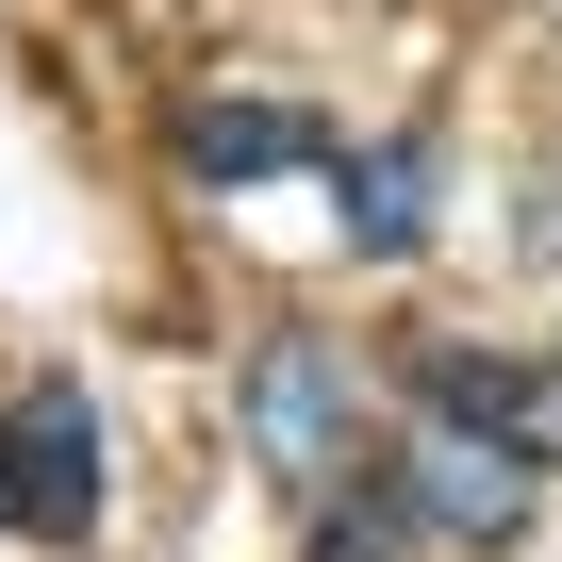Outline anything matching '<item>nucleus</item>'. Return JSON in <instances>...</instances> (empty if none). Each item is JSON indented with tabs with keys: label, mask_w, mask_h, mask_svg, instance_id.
Wrapping results in <instances>:
<instances>
[{
	"label": "nucleus",
	"mask_w": 562,
	"mask_h": 562,
	"mask_svg": "<svg viewBox=\"0 0 562 562\" xmlns=\"http://www.w3.org/2000/svg\"><path fill=\"white\" fill-rule=\"evenodd\" d=\"M232 414H248V463H265L281 496H315V513H331V496L364 480V381H348L331 331H265Z\"/></svg>",
	"instance_id": "f257e3e1"
},
{
	"label": "nucleus",
	"mask_w": 562,
	"mask_h": 562,
	"mask_svg": "<svg viewBox=\"0 0 562 562\" xmlns=\"http://www.w3.org/2000/svg\"><path fill=\"white\" fill-rule=\"evenodd\" d=\"M381 480H397V513H414V529H447V546H513V529H529V496H546V463H529V447L447 430V414H414V447H397Z\"/></svg>",
	"instance_id": "f03ea898"
},
{
	"label": "nucleus",
	"mask_w": 562,
	"mask_h": 562,
	"mask_svg": "<svg viewBox=\"0 0 562 562\" xmlns=\"http://www.w3.org/2000/svg\"><path fill=\"white\" fill-rule=\"evenodd\" d=\"M414 414H447V430H496V447H529V463H562V364H529V348H480V331H414Z\"/></svg>",
	"instance_id": "7ed1b4c3"
},
{
	"label": "nucleus",
	"mask_w": 562,
	"mask_h": 562,
	"mask_svg": "<svg viewBox=\"0 0 562 562\" xmlns=\"http://www.w3.org/2000/svg\"><path fill=\"white\" fill-rule=\"evenodd\" d=\"M0 447H18V529H50V546H83V529H100V414H83V381H67V364H34V381H18Z\"/></svg>",
	"instance_id": "20e7f679"
},
{
	"label": "nucleus",
	"mask_w": 562,
	"mask_h": 562,
	"mask_svg": "<svg viewBox=\"0 0 562 562\" xmlns=\"http://www.w3.org/2000/svg\"><path fill=\"white\" fill-rule=\"evenodd\" d=\"M348 133L315 100H182V166L199 182H281V166H331Z\"/></svg>",
	"instance_id": "39448f33"
},
{
	"label": "nucleus",
	"mask_w": 562,
	"mask_h": 562,
	"mask_svg": "<svg viewBox=\"0 0 562 562\" xmlns=\"http://www.w3.org/2000/svg\"><path fill=\"white\" fill-rule=\"evenodd\" d=\"M430 133H364V149H331V199H348V248L364 265H414L430 248Z\"/></svg>",
	"instance_id": "423d86ee"
},
{
	"label": "nucleus",
	"mask_w": 562,
	"mask_h": 562,
	"mask_svg": "<svg viewBox=\"0 0 562 562\" xmlns=\"http://www.w3.org/2000/svg\"><path fill=\"white\" fill-rule=\"evenodd\" d=\"M414 546H430V529H414V513H397V480L364 463V480L315 513V546H299V562H414Z\"/></svg>",
	"instance_id": "0eeeda50"
},
{
	"label": "nucleus",
	"mask_w": 562,
	"mask_h": 562,
	"mask_svg": "<svg viewBox=\"0 0 562 562\" xmlns=\"http://www.w3.org/2000/svg\"><path fill=\"white\" fill-rule=\"evenodd\" d=\"M0 529H18V447H0Z\"/></svg>",
	"instance_id": "6e6552de"
}]
</instances>
